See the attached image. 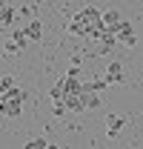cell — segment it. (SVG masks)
<instances>
[{"mask_svg": "<svg viewBox=\"0 0 143 149\" xmlns=\"http://www.w3.org/2000/svg\"><path fill=\"white\" fill-rule=\"evenodd\" d=\"M89 86L94 89V92H100V89H106V86H109V80H106V77H94V80H92Z\"/></svg>", "mask_w": 143, "mask_h": 149, "instance_id": "10", "label": "cell"}, {"mask_svg": "<svg viewBox=\"0 0 143 149\" xmlns=\"http://www.w3.org/2000/svg\"><path fill=\"white\" fill-rule=\"evenodd\" d=\"M115 35H117V43H123V46H135L137 43V35H135V26L132 23H120L117 29H115Z\"/></svg>", "mask_w": 143, "mask_h": 149, "instance_id": "1", "label": "cell"}, {"mask_svg": "<svg viewBox=\"0 0 143 149\" xmlns=\"http://www.w3.org/2000/svg\"><path fill=\"white\" fill-rule=\"evenodd\" d=\"M26 32H29L32 40H40V37H43V23H40V20H32V23L26 26Z\"/></svg>", "mask_w": 143, "mask_h": 149, "instance_id": "6", "label": "cell"}, {"mask_svg": "<svg viewBox=\"0 0 143 149\" xmlns=\"http://www.w3.org/2000/svg\"><path fill=\"white\" fill-rule=\"evenodd\" d=\"M9 89H15V80H12L9 74H3V77H0V95H6Z\"/></svg>", "mask_w": 143, "mask_h": 149, "instance_id": "9", "label": "cell"}, {"mask_svg": "<svg viewBox=\"0 0 143 149\" xmlns=\"http://www.w3.org/2000/svg\"><path fill=\"white\" fill-rule=\"evenodd\" d=\"M26 149H52V143L46 141V138H32L29 143H23Z\"/></svg>", "mask_w": 143, "mask_h": 149, "instance_id": "7", "label": "cell"}, {"mask_svg": "<svg viewBox=\"0 0 143 149\" xmlns=\"http://www.w3.org/2000/svg\"><path fill=\"white\" fill-rule=\"evenodd\" d=\"M106 80H109V86H115V83H123V80H126L123 66H120L117 60H112V63L106 66Z\"/></svg>", "mask_w": 143, "mask_h": 149, "instance_id": "2", "label": "cell"}, {"mask_svg": "<svg viewBox=\"0 0 143 149\" xmlns=\"http://www.w3.org/2000/svg\"><path fill=\"white\" fill-rule=\"evenodd\" d=\"M123 118H120V115H112V118H109L106 120V135L109 138H117V135H120V129H123Z\"/></svg>", "mask_w": 143, "mask_h": 149, "instance_id": "3", "label": "cell"}, {"mask_svg": "<svg viewBox=\"0 0 143 149\" xmlns=\"http://www.w3.org/2000/svg\"><path fill=\"white\" fill-rule=\"evenodd\" d=\"M120 23H123V20H120V15H117L115 9H109V12H103V26H106V29H112V32H115V29H117Z\"/></svg>", "mask_w": 143, "mask_h": 149, "instance_id": "4", "label": "cell"}, {"mask_svg": "<svg viewBox=\"0 0 143 149\" xmlns=\"http://www.w3.org/2000/svg\"><path fill=\"white\" fill-rule=\"evenodd\" d=\"M12 20H15V9H12L9 3H3V6H0V26H3V29H9V26H12Z\"/></svg>", "mask_w": 143, "mask_h": 149, "instance_id": "5", "label": "cell"}, {"mask_svg": "<svg viewBox=\"0 0 143 149\" xmlns=\"http://www.w3.org/2000/svg\"><path fill=\"white\" fill-rule=\"evenodd\" d=\"M20 49H23V46H20L15 37H12V40H3V55H17Z\"/></svg>", "mask_w": 143, "mask_h": 149, "instance_id": "8", "label": "cell"}]
</instances>
